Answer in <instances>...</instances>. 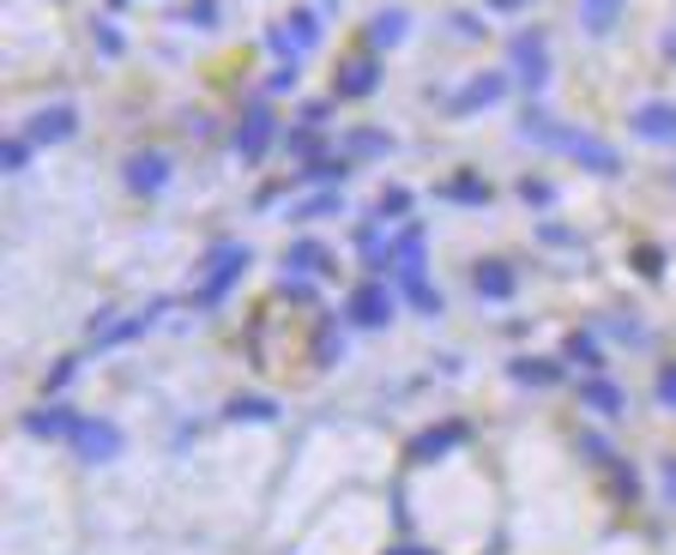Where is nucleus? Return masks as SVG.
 Wrapping results in <instances>:
<instances>
[{"label": "nucleus", "mask_w": 676, "mask_h": 555, "mask_svg": "<svg viewBox=\"0 0 676 555\" xmlns=\"http://www.w3.org/2000/svg\"><path fill=\"white\" fill-rule=\"evenodd\" d=\"M459 435H466V423H442V429H430V435H423V441L411 447V459H435V453H447Z\"/></svg>", "instance_id": "nucleus-22"}, {"label": "nucleus", "mask_w": 676, "mask_h": 555, "mask_svg": "<svg viewBox=\"0 0 676 555\" xmlns=\"http://www.w3.org/2000/svg\"><path fill=\"white\" fill-rule=\"evenodd\" d=\"M285 272H290V278H309V272H333V254H326L321 242H297V248L285 254Z\"/></svg>", "instance_id": "nucleus-17"}, {"label": "nucleus", "mask_w": 676, "mask_h": 555, "mask_svg": "<svg viewBox=\"0 0 676 555\" xmlns=\"http://www.w3.org/2000/svg\"><path fill=\"white\" fill-rule=\"evenodd\" d=\"M121 7H128V0H109V13H121Z\"/></svg>", "instance_id": "nucleus-39"}, {"label": "nucleus", "mask_w": 676, "mask_h": 555, "mask_svg": "<svg viewBox=\"0 0 676 555\" xmlns=\"http://www.w3.org/2000/svg\"><path fill=\"white\" fill-rule=\"evenodd\" d=\"M411 212V188H387L381 194V218H405Z\"/></svg>", "instance_id": "nucleus-30"}, {"label": "nucleus", "mask_w": 676, "mask_h": 555, "mask_svg": "<svg viewBox=\"0 0 676 555\" xmlns=\"http://www.w3.org/2000/svg\"><path fill=\"white\" fill-rule=\"evenodd\" d=\"M423 260H430V236H423V224H405V230L393 236V290H399L417 314H442V297H435L430 278H423Z\"/></svg>", "instance_id": "nucleus-1"}, {"label": "nucleus", "mask_w": 676, "mask_h": 555, "mask_svg": "<svg viewBox=\"0 0 676 555\" xmlns=\"http://www.w3.org/2000/svg\"><path fill=\"white\" fill-rule=\"evenodd\" d=\"M248 272V242H218L206 254V272H200V290H194V309H218Z\"/></svg>", "instance_id": "nucleus-2"}, {"label": "nucleus", "mask_w": 676, "mask_h": 555, "mask_svg": "<svg viewBox=\"0 0 676 555\" xmlns=\"http://www.w3.org/2000/svg\"><path fill=\"white\" fill-rule=\"evenodd\" d=\"M25 429H31V435H43V441H73L79 429H85V417H73L67 405H55V411H37V417H25Z\"/></svg>", "instance_id": "nucleus-14"}, {"label": "nucleus", "mask_w": 676, "mask_h": 555, "mask_svg": "<svg viewBox=\"0 0 676 555\" xmlns=\"http://www.w3.org/2000/svg\"><path fill=\"white\" fill-rule=\"evenodd\" d=\"M502 97H507V73H478V79H466V91L447 104V116H478V109H495Z\"/></svg>", "instance_id": "nucleus-11"}, {"label": "nucleus", "mask_w": 676, "mask_h": 555, "mask_svg": "<svg viewBox=\"0 0 676 555\" xmlns=\"http://www.w3.org/2000/svg\"><path fill=\"white\" fill-rule=\"evenodd\" d=\"M538 242H550V248H574V236H568V230H556V224H550V230H538Z\"/></svg>", "instance_id": "nucleus-36"}, {"label": "nucleus", "mask_w": 676, "mask_h": 555, "mask_svg": "<svg viewBox=\"0 0 676 555\" xmlns=\"http://www.w3.org/2000/svg\"><path fill=\"white\" fill-rule=\"evenodd\" d=\"M671 61H676V49H671Z\"/></svg>", "instance_id": "nucleus-40"}, {"label": "nucleus", "mask_w": 676, "mask_h": 555, "mask_svg": "<svg viewBox=\"0 0 676 555\" xmlns=\"http://www.w3.org/2000/svg\"><path fill=\"white\" fill-rule=\"evenodd\" d=\"M273 133H278V121H273V104H254L242 116V128H236V157H248V164H261L266 152H273Z\"/></svg>", "instance_id": "nucleus-7"}, {"label": "nucleus", "mask_w": 676, "mask_h": 555, "mask_svg": "<svg viewBox=\"0 0 676 555\" xmlns=\"http://www.w3.org/2000/svg\"><path fill=\"white\" fill-rule=\"evenodd\" d=\"M290 85H297V67H278V73H273V85H266V91L278 97V91H290Z\"/></svg>", "instance_id": "nucleus-35"}, {"label": "nucleus", "mask_w": 676, "mask_h": 555, "mask_svg": "<svg viewBox=\"0 0 676 555\" xmlns=\"http://www.w3.org/2000/svg\"><path fill=\"white\" fill-rule=\"evenodd\" d=\"M520 200H526L532 212L556 206V181H544V176H526V181H520Z\"/></svg>", "instance_id": "nucleus-24"}, {"label": "nucleus", "mask_w": 676, "mask_h": 555, "mask_svg": "<svg viewBox=\"0 0 676 555\" xmlns=\"http://www.w3.org/2000/svg\"><path fill=\"white\" fill-rule=\"evenodd\" d=\"M483 7H490V13H526L532 0H483Z\"/></svg>", "instance_id": "nucleus-37"}, {"label": "nucleus", "mask_w": 676, "mask_h": 555, "mask_svg": "<svg viewBox=\"0 0 676 555\" xmlns=\"http://www.w3.org/2000/svg\"><path fill=\"white\" fill-rule=\"evenodd\" d=\"M333 212H345V194H314V200H302L297 218H302V224H314V218H333Z\"/></svg>", "instance_id": "nucleus-26"}, {"label": "nucleus", "mask_w": 676, "mask_h": 555, "mask_svg": "<svg viewBox=\"0 0 676 555\" xmlns=\"http://www.w3.org/2000/svg\"><path fill=\"white\" fill-rule=\"evenodd\" d=\"M31 152H37V145H31L25 133H19V140L0 145V164H7V169H25V164H31Z\"/></svg>", "instance_id": "nucleus-29"}, {"label": "nucleus", "mask_w": 676, "mask_h": 555, "mask_svg": "<svg viewBox=\"0 0 676 555\" xmlns=\"http://www.w3.org/2000/svg\"><path fill=\"white\" fill-rule=\"evenodd\" d=\"M628 128H635V140H647V145H676V104L647 97V104H635Z\"/></svg>", "instance_id": "nucleus-8"}, {"label": "nucleus", "mask_w": 676, "mask_h": 555, "mask_svg": "<svg viewBox=\"0 0 676 555\" xmlns=\"http://www.w3.org/2000/svg\"><path fill=\"white\" fill-rule=\"evenodd\" d=\"M266 49H273L285 67H297V61H302V49H297V37H290V25H273V31H266Z\"/></svg>", "instance_id": "nucleus-27"}, {"label": "nucleus", "mask_w": 676, "mask_h": 555, "mask_svg": "<svg viewBox=\"0 0 676 555\" xmlns=\"http://www.w3.org/2000/svg\"><path fill=\"white\" fill-rule=\"evenodd\" d=\"M345 145H351V157H387L399 140H393V133H381V128H357Z\"/></svg>", "instance_id": "nucleus-20"}, {"label": "nucleus", "mask_w": 676, "mask_h": 555, "mask_svg": "<svg viewBox=\"0 0 676 555\" xmlns=\"http://www.w3.org/2000/svg\"><path fill=\"white\" fill-rule=\"evenodd\" d=\"M568 357H574V362H599V345H592V333H574V338H568Z\"/></svg>", "instance_id": "nucleus-31"}, {"label": "nucleus", "mask_w": 676, "mask_h": 555, "mask_svg": "<svg viewBox=\"0 0 676 555\" xmlns=\"http://www.w3.org/2000/svg\"><path fill=\"white\" fill-rule=\"evenodd\" d=\"M152 321H157V309H145V314H133V321L109 326V333L97 338V345H104V350H116V345H133V338H140V333H152Z\"/></svg>", "instance_id": "nucleus-21"}, {"label": "nucleus", "mask_w": 676, "mask_h": 555, "mask_svg": "<svg viewBox=\"0 0 676 555\" xmlns=\"http://www.w3.org/2000/svg\"><path fill=\"white\" fill-rule=\"evenodd\" d=\"M393 302H399V297H393L387 285H357L351 302H345V321L363 326V333H381V326L393 321Z\"/></svg>", "instance_id": "nucleus-6"}, {"label": "nucleus", "mask_w": 676, "mask_h": 555, "mask_svg": "<svg viewBox=\"0 0 676 555\" xmlns=\"http://www.w3.org/2000/svg\"><path fill=\"white\" fill-rule=\"evenodd\" d=\"M230 417H273V405H266V399H236Z\"/></svg>", "instance_id": "nucleus-33"}, {"label": "nucleus", "mask_w": 676, "mask_h": 555, "mask_svg": "<svg viewBox=\"0 0 676 555\" xmlns=\"http://www.w3.org/2000/svg\"><path fill=\"white\" fill-rule=\"evenodd\" d=\"M375 91H381V55H375V49L351 55V61L333 73V97H345V104H357V97H375Z\"/></svg>", "instance_id": "nucleus-5"}, {"label": "nucleus", "mask_w": 676, "mask_h": 555, "mask_svg": "<svg viewBox=\"0 0 676 555\" xmlns=\"http://www.w3.org/2000/svg\"><path fill=\"white\" fill-rule=\"evenodd\" d=\"M562 152H568L580 169H592V176H623V157H616L611 145L599 140V133H574V128H568V140H562Z\"/></svg>", "instance_id": "nucleus-10"}, {"label": "nucleus", "mask_w": 676, "mask_h": 555, "mask_svg": "<svg viewBox=\"0 0 676 555\" xmlns=\"http://www.w3.org/2000/svg\"><path fill=\"white\" fill-rule=\"evenodd\" d=\"M580 399H592L599 411H623V393H616L611 381H586V387H580Z\"/></svg>", "instance_id": "nucleus-28"}, {"label": "nucleus", "mask_w": 676, "mask_h": 555, "mask_svg": "<svg viewBox=\"0 0 676 555\" xmlns=\"http://www.w3.org/2000/svg\"><path fill=\"white\" fill-rule=\"evenodd\" d=\"M290 25V37H297V49L309 55V49H321V7H297V13L285 19Z\"/></svg>", "instance_id": "nucleus-19"}, {"label": "nucleus", "mask_w": 676, "mask_h": 555, "mask_svg": "<svg viewBox=\"0 0 676 555\" xmlns=\"http://www.w3.org/2000/svg\"><path fill=\"white\" fill-rule=\"evenodd\" d=\"M442 200H454V206H490V181L483 176H447Z\"/></svg>", "instance_id": "nucleus-18"}, {"label": "nucleus", "mask_w": 676, "mask_h": 555, "mask_svg": "<svg viewBox=\"0 0 676 555\" xmlns=\"http://www.w3.org/2000/svg\"><path fill=\"white\" fill-rule=\"evenodd\" d=\"M664 405H676V369L664 375Z\"/></svg>", "instance_id": "nucleus-38"}, {"label": "nucleus", "mask_w": 676, "mask_h": 555, "mask_svg": "<svg viewBox=\"0 0 676 555\" xmlns=\"http://www.w3.org/2000/svg\"><path fill=\"white\" fill-rule=\"evenodd\" d=\"M326 121H333V104H326V97H321V104H309V109H302V128H326Z\"/></svg>", "instance_id": "nucleus-32"}, {"label": "nucleus", "mask_w": 676, "mask_h": 555, "mask_svg": "<svg viewBox=\"0 0 676 555\" xmlns=\"http://www.w3.org/2000/svg\"><path fill=\"white\" fill-rule=\"evenodd\" d=\"M169 176H176V157H169L164 145H145V152H133L128 164H121L128 194H140V200H157L169 188Z\"/></svg>", "instance_id": "nucleus-3"}, {"label": "nucleus", "mask_w": 676, "mask_h": 555, "mask_svg": "<svg viewBox=\"0 0 676 555\" xmlns=\"http://www.w3.org/2000/svg\"><path fill=\"white\" fill-rule=\"evenodd\" d=\"M514 375H520V381H550L556 369H544V362H514Z\"/></svg>", "instance_id": "nucleus-34"}, {"label": "nucleus", "mask_w": 676, "mask_h": 555, "mask_svg": "<svg viewBox=\"0 0 676 555\" xmlns=\"http://www.w3.org/2000/svg\"><path fill=\"white\" fill-rule=\"evenodd\" d=\"M628 0H580V31L586 37H611Z\"/></svg>", "instance_id": "nucleus-16"}, {"label": "nucleus", "mask_w": 676, "mask_h": 555, "mask_svg": "<svg viewBox=\"0 0 676 555\" xmlns=\"http://www.w3.org/2000/svg\"><path fill=\"white\" fill-rule=\"evenodd\" d=\"M405 37H411V13H405V7H381V13L369 19V49H375V55L399 49Z\"/></svg>", "instance_id": "nucleus-12"}, {"label": "nucleus", "mask_w": 676, "mask_h": 555, "mask_svg": "<svg viewBox=\"0 0 676 555\" xmlns=\"http://www.w3.org/2000/svg\"><path fill=\"white\" fill-rule=\"evenodd\" d=\"M97 55H104V61H116V55H128V37H121V25L116 19H97Z\"/></svg>", "instance_id": "nucleus-23"}, {"label": "nucleus", "mask_w": 676, "mask_h": 555, "mask_svg": "<svg viewBox=\"0 0 676 555\" xmlns=\"http://www.w3.org/2000/svg\"><path fill=\"white\" fill-rule=\"evenodd\" d=\"M73 133H79V109L73 104H49V109H37V116L25 121L31 145H67Z\"/></svg>", "instance_id": "nucleus-9"}, {"label": "nucleus", "mask_w": 676, "mask_h": 555, "mask_svg": "<svg viewBox=\"0 0 676 555\" xmlns=\"http://www.w3.org/2000/svg\"><path fill=\"white\" fill-rule=\"evenodd\" d=\"M507 55H514V79H520L526 97H544V85H550V43H544V31H520Z\"/></svg>", "instance_id": "nucleus-4"}, {"label": "nucleus", "mask_w": 676, "mask_h": 555, "mask_svg": "<svg viewBox=\"0 0 676 555\" xmlns=\"http://www.w3.org/2000/svg\"><path fill=\"white\" fill-rule=\"evenodd\" d=\"M478 297L483 302H507V297H514V266H507V260H478Z\"/></svg>", "instance_id": "nucleus-15"}, {"label": "nucleus", "mask_w": 676, "mask_h": 555, "mask_svg": "<svg viewBox=\"0 0 676 555\" xmlns=\"http://www.w3.org/2000/svg\"><path fill=\"white\" fill-rule=\"evenodd\" d=\"M182 19H188V25H200V31H218L224 25V7H218V0H188Z\"/></svg>", "instance_id": "nucleus-25"}, {"label": "nucleus", "mask_w": 676, "mask_h": 555, "mask_svg": "<svg viewBox=\"0 0 676 555\" xmlns=\"http://www.w3.org/2000/svg\"><path fill=\"white\" fill-rule=\"evenodd\" d=\"M73 447L85 453L92 466H104V459H116V453H121V429H116V423H85V429L73 435Z\"/></svg>", "instance_id": "nucleus-13"}]
</instances>
